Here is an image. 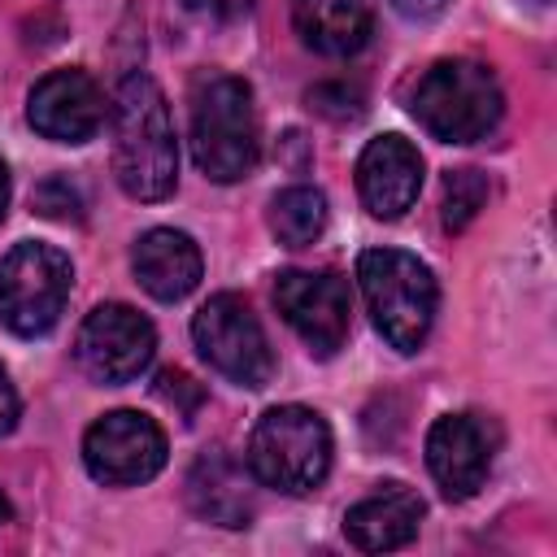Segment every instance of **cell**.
<instances>
[{
    "instance_id": "1",
    "label": "cell",
    "mask_w": 557,
    "mask_h": 557,
    "mask_svg": "<svg viewBox=\"0 0 557 557\" xmlns=\"http://www.w3.org/2000/svg\"><path fill=\"white\" fill-rule=\"evenodd\" d=\"M113 126V174L131 200H165L178 183V144L165 91L152 74L131 70L109 104Z\"/></svg>"
},
{
    "instance_id": "2",
    "label": "cell",
    "mask_w": 557,
    "mask_h": 557,
    "mask_svg": "<svg viewBox=\"0 0 557 557\" xmlns=\"http://www.w3.org/2000/svg\"><path fill=\"white\" fill-rule=\"evenodd\" d=\"M409 113L426 135L444 144H474L500 122L505 96L483 61L448 57L422 70V78L409 91Z\"/></svg>"
},
{
    "instance_id": "3",
    "label": "cell",
    "mask_w": 557,
    "mask_h": 557,
    "mask_svg": "<svg viewBox=\"0 0 557 557\" xmlns=\"http://www.w3.org/2000/svg\"><path fill=\"white\" fill-rule=\"evenodd\" d=\"M357 283L379 335L396 352H418L440 305L435 274L400 248H366L357 257Z\"/></svg>"
},
{
    "instance_id": "4",
    "label": "cell",
    "mask_w": 557,
    "mask_h": 557,
    "mask_svg": "<svg viewBox=\"0 0 557 557\" xmlns=\"http://www.w3.org/2000/svg\"><path fill=\"white\" fill-rule=\"evenodd\" d=\"M191 157L213 183H239L257 165L252 87L235 74H205L191 91Z\"/></svg>"
},
{
    "instance_id": "5",
    "label": "cell",
    "mask_w": 557,
    "mask_h": 557,
    "mask_svg": "<svg viewBox=\"0 0 557 557\" xmlns=\"http://www.w3.org/2000/svg\"><path fill=\"white\" fill-rule=\"evenodd\" d=\"M248 470L283 496L313 492L331 470V426L305 405L265 409L248 435Z\"/></svg>"
},
{
    "instance_id": "6",
    "label": "cell",
    "mask_w": 557,
    "mask_h": 557,
    "mask_svg": "<svg viewBox=\"0 0 557 557\" xmlns=\"http://www.w3.org/2000/svg\"><path fill=\"white\" fill-rule=\"evenodd\" d=\"M74 287V265L61 248L22 239L0 257V322L13 335H44L57 326Z\"/></svg>"
},
{
    "instance_id": "7",
    "label": "cell",
    "mask_w": 557,
    "mask_h": 557,
    "mask_svg": "<svg viewBox=\"0 0 557 557\" xmlns=\"http://www.w3.org/2000/svg\"><path fill=\"white\" fill-rule=\"evenodd\" d=\"M191 339H196L200 357L239 387H265L274 374V352H270L265 326L248 309V300L235 292H218L196 309Z\"/></svg>"
},
{
    "instance_id": "8",
    "label": "cell",
    "mask_w": 557,
    "mask_h": 557,
    "mask_svg": "<svg viewBox=\"0 0 557 557\" xmlns=\"http://www.w3.org/2000/svg\"><path fill=\"white\" fill-rule=\"evenodd\" d=\"M165 453V431L139 409H113L83 435V466L104 487H135L157 479Z\"/></svg>"
},
{
    "instance_id": "9",
    "label": "cell",
    "mask_w": 557,
    "mask_h": 557,
    "mask_svg": "<svg viewBox=\"0 0 557 557\" xmlns=\"http://www.w3.org/2000/svg\"><path fill=\"white\" fill-rule=\"evenodd\" d=\"M157 352V331L152 322L131 309V305H96L87 313V322L78 326V339H74V361L87 379L96 383H131L148 370Z\"/></svg>"
},
{
    "instance_id": "10",
    "label": "cell",
    "mask_w": 557,
    "mask_h": 557,
    "mask_svg": "<svg viewBox=\"0 0 557 557\" xmlns=\"http://www.w3.org/2000/svg\"><path fill=\"white\" fill-rule=\"evenodd\" d=\"M274 305L283 322L309 344L318 357H335L348 339V283L331 270H283L274 278Z\"/></svg>"
},
{
    "instance_id": "11",
    "label": "cell",
    "mask_w": 557,
    "mask_h": 557,
    "mask_svg": "<svg viewBox=\"0 0 557 557\" xmlns=\"http://www.w3.org/2000/svg\"><path fill=\"white\" fill-rule=\"evenodd\" d=\"M500 431L483 413H444L426 431V470L448 500H466L483 487L496 461Z\"/></svg>"
},
{
    "instance_id": "12",
    "label": "cell",
    "mask_w": 557,
    "mask_h": 557,
    "mask_svg": "<svg viewBox=\"0 0 557 557\" xmlns=\"http://www.w3.org/2000/svg\"><path fill=\"white\" fill-rule=\"evenodd\" d=\"M26 117L44 139L87 144L104 122V96L87 70H52L30 87Z\"/></svg>"
},
{
    "instance_id": "13",
    "label": "cell",
    "mask_w": 557,
    "mask_h": 557,
    "mask_svg": "<svg viewBox=\"0 0 557 557\" xmlns=\"http://www.w3.org/2000/svg\"><path fill=\"white\" fill-rule=\"evenodd\" d=\"M357 191L374 218H400L422 191V157L400 135H379L357 157Z\"/></svg>"
},
{
    "instance_id": "14",
    "label": "cell",
    "mask_w": 557,
    "mask_h": 557,
    "mask_svg": "<svg viewBox=\"0 0 557 557\" xmlns=\"http://www.w3.org/2000/svg\"><path fill=\"white\" fill-rule=\"evenodd\" d=\"M131 265H135L139 287L157 300H183L187 292H196L200 270H205L196 239L187 231H174V226L144 231L135 252H131Z\"/></svg>"
},
{
    "instance_id": "15",
    "label": "cell",
    "mask_w": 557,
    "mask_h": 557,
    "mask_svg": "<svg viewBox=\"0 0 557 557\" xmlns=\"http://www.w3.org/2000/svg\"><path fill=\"white\" fill-rule=\"evenodd\" d=\"M187 500L200 518L218 527H248L252 518V470H244L226 448L200 453L187 474Z\"/></svg>"
},
{
    "instance_id": "16",
    "label": "cell",
    "mask_w": 557,
    "mask_h": 557,
    "mask_svg": "<svg viewBox=\"0 0 557 557\" xmlns=\"http://www.w3.org/2000/svg\"><path fill=\"white\" fill-rule=\"evenodd\" d=\"M418 522H422V500L405 483H387L344 513V535L361 553H387L409 544L418 535Z\"/></svg>"
},
{
    "instance_id": "17",
    "label": "cell",
    "mask_w": 557,
    "mask_h": 557,
    "mask_svg": "<svg viewBox=\"0 0 557 557\" xmlns=\"http://www.w3.org/2000/svg\"><path fill=\"white\" fill-rule=\"evenodd\" d=\"M300 39L322 57H352L374 26L370 0H292Z\"/></svg>"
},
{
    "instance_id": "18",
    "label": "cell",
    "mask_w": 557,
    "mask_h": 557,
    "mask_svg": "<svg viewBox=\"0 0 557 557\" xmlns=\"http://www.w3.org/2000/svg\"><path fill=\"white\" fill-rule=\"evenodd\" d=\"M270 231L278 244L287 248H305L313 244L322 231H326V196L318 187H283L274 200H270Z\"/></svg>"
},
{
    "instance_id": "19",
    "label": "cell",
    "mask_w": 557,
    "mask_h": 557,
    "mask_svg": "<svg viewBox=\"0 0 557 557\" xmlns=\"http://www.w3.org/2000/svg\"><path fill=\"white\" fill-rule=\"evenodd\" d=\"M483 205H487V178H483L479 170H453V174L444 178L440 218H444L448 231H466Z\"/></svg>"
},
{
    "instance_id": "20",
    "label": "cell",
    "mask_w": 557,
    "mask_h": 557,
    "mask_svg": "<svg viewBox=\"0 0 557 557\" xmlns=\"http://www.w3.org/2000/svg\"><path fill=\"white\" fill-rule=\"evenodd\" d=\"M305 100H309L313 113H322V117H331V122H357V117L366 113V91H361L357 83H344V78L309 87Z\"/></svg>"
},
{
    "instance_id": "21",
    "label": "cell",
    "mask_w": 557,
    "mask_h": 557,
    "mask_svg": "<svg viewBox=\"0 0 557 557\" xmlns=\"http://www.w3.org/2000/svg\"><path fill=\"white\" fill-rule=\"evenodd\" d=\"M35 209L44 213V218H61V222H78L83 218V196H78V187L70 183V178H61V174H52V178H44L39 187H35Z\"/></svg>"
},
{
    "instance_id": "22",
    "label": "cell",
    "mask_w": 557,
    "mask_h": 557,
    "mask_svg": "<svg viewBox=\"0 0 557 557\" xmlns=\"http://www.w3.org/2000/svg\"><path fill=\"white\" fill-rule=\"evenodd\" d=\"M157 396H161V400H170V405H178V413H183V418H191L205 392H200L183 370H161V374H157Z\"/></svg>"
},
{
    "instance_id": "23",
    "label": "cell",
    "mask_w": 557,
    "mask_h": 557,
    "mask_svg": "<svg viewBox=\"0 0 557 557\" xmlns=\"http://www.w3.org/2000/svg\"><path fill=\"white\" fill-rule=\"evenodd\" d=\"M183 4L200 17H209V22H235L252 9V0H183Z\"/></svg>"
},
{
    "instance_id": "24",
    "label": "cell",
    "mask_w": 557,
    "mask_h": 557,
    "mask_svg": "<svg viewBox=\"0 0 557 557\" xmlns=\"http://www.w3.org/2000/svg\"><path fill=\"white\" fill-rule=\"evenodd\" d=\"M17 392H13V383H9V370L0 366V435H9L13 426H17Z\"/></svg>"
},
{
    "instance_id": "25",
    "label": "cell",
    "mask_w": 557,
    "mask_h": 557,
    "mask_svg": "<svg viewBox=\"0 0 557 557\" xmlns=\"http://www.w3.org/2000/svg\"><path fill=\"white\" fill-rule=\"evenodd\" d=\"M444 4H448V0H392V9H396L400 17H409V22H426V17H435Z\"/></svg>"
},
{
    "instance_id": "26",
    "label": "cell",
    "mask_w": 557,
    "mask_h": 557,
    "mask_svg": "<svg viewBox=\"0 0 557 557\" xmlns=\"http://www.w3.org/2000/svg\"><path fill=\"white\" fill-rule=\"evenodd\" d=\"M4 209H9V165L0 161V218H4Z\"/></svg>"
},
{
    "instance_id": "27",
    "label": "cell",
    "mask_w": 557,
    "mask_h": 557,
    "mask_svg": "<svg viewBox=\"0 0 557 557\" xmlns=\"http://www.w3.org/2000/svg\"><path fill=\"white\" fill-rule=\"evenodd\" d=\"M4 522H9V500L0 496V527H4Z\"/></svg>"
}]
</instances>
